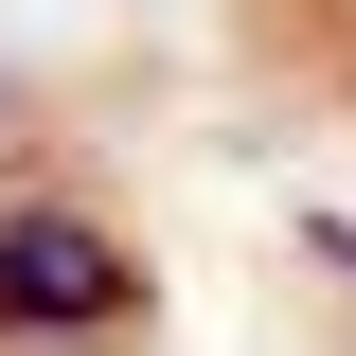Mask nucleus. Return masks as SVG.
Instances as JSON below:
<instances>
[{"instance_id":"nucleus-3","label":"nucleus","mask_w":356,"mask_h":356,"mask_svg":"<svg viewBox=\"0 0 356 356\" xmlns=\"http://www.w3.org/2000/svg\"><path fill=\"white\" fill-rule=\"evenodd\" d=\"M321 250H339V267H356V232H321Z\"/></svg>"},{"instance_id":"nucleus-1","label":"nucleus","mask_w":356,"mask_h":356,"mask_svg":"<svg viewBox=\"0 0 356 356\" xmlns=\"http://www.w3.org/2000/svg\"><path fill=\"white\" fill-rule=\"evenodd\" d=\"M143 321V250L72 196H0V339H107Z\"/></svg>"},{"instance_id":"nucleus-2","label":"nucleus","mask_w":356,"mask_h":356,"mask_svg":"<svg viewBox=\"0 0 356 356\" xmlns=\"http://www.w3.org/2000/svg\"><path fill=\"white\" fill-rule=\"evenodd\" d=\"M0 125H18V72H0Z\"/></svg>"}]
</instances>
